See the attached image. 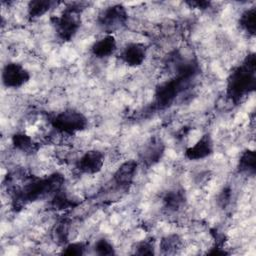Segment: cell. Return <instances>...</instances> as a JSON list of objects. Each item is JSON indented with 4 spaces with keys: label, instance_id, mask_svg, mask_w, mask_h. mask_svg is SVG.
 <instances>
[{
    "label": "cell",
    "instance_id": "1",
    "mask_svg": "<svg viewBox=\"0 0 256 256\" xmlns=\"http://www.w3.org/2000/svg\"><path fill=\"white\" fill-rule=\"evenodd\" d=\"M65 178L61 173H52L43 178H31L23 187L14 189L13 207L21 208L48 196H53L64 185Z\"/></svg>",
    "mask_w": 256,
    "mask_h": 256
},
{
    "label": "cell",
    "instance_id": "2",
    "mask_svg": "<svg viewBox=\"0 0 256 256\" xmlns=\"http://www.w3.org/2000/svg\"><path fill=\"white\" fill-rule=\"evenodd\" d=\"M256 88V59L251 53L228 76L226 84L227 97L234 103L241 102Z\"/></svg>",
    "mask_w": 256,
    "mask_h": 256
},
{
    "label": "cell",
    "instance_id": "3",
    "mask_svg": "<svg viewBox=\"0 0 256 256\" xmlns=\"http://www.w3.org/2000/svg\"><path fill=\"white\" fill-rule=\"evenodd\" d=\"M82 6L73 3L65 8L59 16L50 18L57 38L62 42L71 41L78 33L82 23Z\"/></svg>",
    "mask_w": 256,
    "mask_h": 256
},
{
    "label": "cell",
    "instance_id": "4",
    "mask_svg": "<svg viewBox=\"0 0 256 256\" xmlns=\"http://www.w3.org/2000/svg\"><path fill=\"white\" fill-rule=\"evenodd\" d=\"M194 79L185 75L175 74L173 78L158 85L154 93V109L163 110L170 107Z\"/></svg>",
    "mask_w": 256,
    "mask_h": 256
},
{
    "label": "cell",
    "instance_id": "5",
    "mask_svg": "<svg viewBox=\"0 0 256 256\" xmlns=\"http://www.w3.org/2000/svg\"><path fill=\"white\" fill-rule=\"evenodd\" d=\"M52 128L61 134L75 135L88 127V118L76 109H65L50 119Z\"/></svg>",
    "mask_w": 256,
    "mask_h": 256
},
{
    "label": "cell",
    "instance_id": "6",
    "mask_svg": "<svg viewBox=\"0 0 256 256\" xmlns=\"http://www.w3.org/2000/svg\"><path fill=\"white\" fill-rule=\"evenodd\" d=\"M128 19L129 14L126 7L122 4H114L100 12L97 25L106 35H113L114 32L126 26Z\"/></svg>",
    "mask_w": 256,
    "mask_h": 256
},
{
    "label": "cell",
    "instance_id": "7",
    "mask_svg": "<svg viewBox=\"0 0 256 256\" xmlns=\"http://www.w3.org/2000/svg\"><path fill=\"white\" fill-rule=\"evenodd\" d=\"M166 145L161 137L152 136L142 146L139 152V162L150 168L158 164L164 157Z\"/></svg>",
    "mask_w": 256,
    "mask_h": 256
},
{
    "label": "cell",
    "instance_id": "8",
    "mask_svg": "<svg viewBox=\"0 0 256 256\" xmlns=\"http://www.w3.org/2000/svg\"><path fill=\"white\" fill-rule=\"evenodd\" d=\"M1 78L6 88L19 89L30 81L31 74L22 64L9 62L3 67Z\"/></svg>",
    "mask_w": 256,
    "mask_h": 256
},
{
    "label": "cell",
    "instance_id": "9",
    "mask_svg": "<svg viewBox=\"0 0 256 256\" xmlns=\"http://www.w3.org/2000/svg\"><path fill=\"white\" fill-rule=\"evenodd\" d=\"M105 163V155L102 151L92 149L85 152L76 162V169L87 175H94L101 172Z\"/></svg>",
    "mask_w": 256,
    "mask_h": 256
},
{
    "label": "cell",
    "instance_id": "10",
    "mask_svg": "<svg viewBox=\"0 0 256 256\" xmlns=\"http://www.w3.org/2000/svg\"><path fill=\"white\" fill-rule=\"evenodd\" d=\"M148 48L145 44L139 42H131L124 46L120 53V59L129 67L141 66L147 57Z\"/></svg>",
    "mask_w": 256,
    "mask_h": 256
},
{
    "label": "cell",
    "instance_id": "11",
    "mask_svg": "<svg viewBox=\"0 0 256 256\" xmlns=\"http://www.w3.org/2000/svg\"><path fill=\"white\" fill-rule=\"evenodd\" d=\"M214 153V141L210 133L203 134L198 141L185 150V157L190 161H200Z\"/></svg>",
    "mask_w": 256,
    "mask_h": 256
},
{
    "label": "cell",
    "instance_id": "12",
    "mask_svg": "<svg viewBox=\"0 0 256 256\" xmlns=\"http://www.w3.org/2000/svg\"><path fill=\"white\" fill-rule=\"evenodd\" d=\"M139 162L130 159L122 163L113 174V182L121 189H128L134 182Z\"/></svg>",
    "mask_w": 256,
    "mask_h": 256
},
{
    "label": "cell",
    "instance_id": "13",
    "mask_svg": "<svg viewBox=\"0 0 256 256\" xmlns=\"http://www.w3.org/2000/svg\"><path fill=\"white\" fill-rule=\"evenodd\" d=\"M91 53L98 59H105L112 56L117 50V41L114 35H105L95 41L91 46Z\"/></svg>",
    "mask_w": 256,
    "mask_h": 256
},
{
    "label": "cell",
    "instance_id": "14",
    "mask_svg": "<svg viewBox=\"0 0 256 256\" xmlns=\"http://www.w3.org/2000/svg\"><path fill=\"white\" fill-rule=\"evenodd\" d=\"M162 202L168 212H178L186 205L187 196L183 189H172L164 194Z\"/></svg>",
    "mask_w": 256,
    "mask_h": 256
},
{
    "label": "cell",
    "instance_id": "15",
    "mask_svg": "<svg viewBox=\"0 0 256 256\" xmlns=\"http://www.w3.org/2000/svg\"><path fill=\"white\" fill-rule=\"evenodd\" d=\"M60 2L51 0H32L27 6V15L29 20L34 21L38 18L43 17L50 10L55 8Z\"/></svg>",
    "mask_w": 256,
    "mask_h": 256
},
{
    "label": "cell",
    "instance_id": "16",
    "mask_svg": "<svg viewBox=\"0 0 256 256\" xmlns=\"http://www.w3.org/2000/svg\"><path fill=\"white\" fill-rule=\"evenodd\" d=\"M13 147L25 154H33L38 150V144L33 140V138L26 133H15L12 136Z\"/></svg>",
    "mask_w": 256,
    "mask_h": 256
},
{
    "label": "cell",
    "instance_id": "17",
    "mask_svg": "<svg viewBox=\"0 0 256 256\" xmlns=\"http://www.w3.org/2000/svg\"><path fill=\"white\" fill-rule=\"evenodd\" d=\"M237 170L240 174L254 176L256 173V156L255 151L251 149L244 150L237 164Z\"/></svg>",
    "mask_w": 256,
    "mask_h": 256
},
{
    "label": "cell",
    "instance_id": "18",
    "mask_svg": "<svg viewBox=\"0 0 256 256\" xmlns=\"http://www.w3.org/2000/svg\"><path fill=\"white\" fill-rule=\"evenodd\" d=\"M239 25L241 29L250 37L256 34V8L251 7L246 9L239 18Z\"/></svg>",
    "mask_w": 256,
    "mask_h": 256
},
{
    "label": "cell",
    "instance_id": "19",
    "mask_svg": "<svg viewBox=\"0 0 256 256\" xmlns=\"http://www.w3.org/2000/svg\"><path fill=\"white\" fill-rule=\"evenodd\" d=\"M182 247V239L177 234H170L163 237L160 241L159 248L163 254H175Z\"/></svg>",
    "mask_w": 256,
    "mask_h": 256
},
{
    "label": "cell",
    "instance_id": "20",
    "mask_svg": "<svg viewBox=\"0 0 256 256\" xmlns=\"http://www.w3.org/2000/svg\"><path fill=\"white\" fill-rule=\"evenodd\" d=\"M51 205L56 210H65L77 206V203L71 198H69L68 195L64 193L61 189L52 196Z\"/></svg>",
    "mask_w": 256,
    "mask_h": 256
},
{
    "label": "cell",
    "instance_id": "21",
    "mask_svg": "<svg viewBox=\"0 0 256 256\" xmlns=\"http://www.w3.org/2000/svg\"><path fill=\"white\" fill-rule=\"evenodd\" d=\"M94 252L97 255L101 256H106V255H115L116 251L113 246V244L107 240L106 238H101L96 241L94 247Z\"/></svg>",
    "mask_w": 256,
    "mask_h": 256
},
{
    "label": "cell",
    "instance_id": "22",
    "mask_svg": "<svg viewBox=\"0 0 256 256\" xmlns=\"http://www.w3.org/2000/svg\"><path fill=\"white\" fill-rule=\"evenodd\" d=\"M86 249H87V244L84 242H72V243H68L66 245H64L62 254L63 255H76V256H80V255H84L86 253Z\"/></svg>",
    "mask_w": 256,
    "mask_h": 256
},
{
    "label": "cell",
    "instance_id": "23",
    "mask_svg": "<svg viewBox=\"0 0 256 256\" xmlns=\"http://www.w3.org/2000/svg\"><path fill=\"white\" fill-rule=\"evenodd\" d=\"M135 254L137 255H154L155 244L152 239H144L135 246Z\"/></svg>",
    "mask_w": 256,
    "mask_h": 256
},
{
    "label": "cell",
    "instance_id": "24",
    "mask_svg": "<svg viewBox=\"0 0 256 256\" xmlns=\"http://www.w3.org/2000/svg\"><path fill=\"white\" fill-rule=\"evenodd\" d=\"M185 3H186L190 8L198 9V10H201V11L209 9L210 6H211V4H212L210 1H203V0H201V1H199V0H198V1L192 0V1H186Z\"/></svg>",
    "mask_w": 256,
    "mask_h": 256
},
{
    "label": "cell",
    "instance_id": "25",
    "mask_svg": "<svg viewBox=\"0 0 256 256\" xmlns=\"http://www.w3.org/2000/svg\"><path fill=\"white\" fill-rule=\"evenodd\" d=\"M231 198V190L230 189H224L221 194L219 195V203L221 204L222 207H225L226 205L229 204Z\"/></svg>",
    "mask_w": 256,
    "mask_h": 256
}]
</instances>
